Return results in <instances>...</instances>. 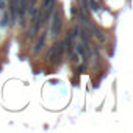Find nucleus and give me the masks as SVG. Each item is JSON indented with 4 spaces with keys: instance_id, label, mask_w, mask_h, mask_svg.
<instances>
[{
    "instance_id": "f257e3e1",
    "label": "nucleus",
    "mask_w": 133,
    "mask_h": 133,
    "mask_svg": "<svg viewBox=\"0 0 133 133\" xmlns=\"http://www.w3.org/2000/svg\"><path fill=\"white\" fill-rule=\"evenodd\" d=\"M60 27H61V14L60 13H55L53 14V21H52V36L56 38L60 31Z\"/></svg>"
},
{
    "instance_id": "f03ea898",
    "label": "nucleus",
    "mask_w": 133,
    "mask_h": 133,
    "mask_svg": "<svg viewBox=\"0 0 133 133\" xmlns=\"http://www.w3.org/2000/svg\"><path fill=\"white\" fill-rule=\"evenodd\" d=\"M46 34H42L41 38H39V41H38V44H36V47H34V53H38V52H39L42 47H44V42H46Z\"/></svg>"
},
{
    "instance_id": "7ed1b4c3",
    "label": "nucleus",
    "mask_w": 133,
    "mask_h": 133,
    "mask_svg": "<svg viewBox=\"0 0 133 133\" xmlns=\"http://www.w3.org/2000/svg\"><path fill=\"white\" fill-rule=\"evenodd\" d=\"M91 8H92V10H99V5L94 2V0H91Z\"/></svg>"
},
{
    "instance_id": "20e7f679",
    "label": "nucleus",
    "mask_w": 133,
    "mask_h": 133,
    "mask_svg": "<svg viewBox=\"0 0 133 133\" xmlns=\"http://www.w3.org/2000/svg\"><path fill=\"white\" fill-rule=\"evenodd\" d=\"M6 21H8V16L5 14V16H3V21H2V25H6Z\"/></svg>"
}]
</instances>
